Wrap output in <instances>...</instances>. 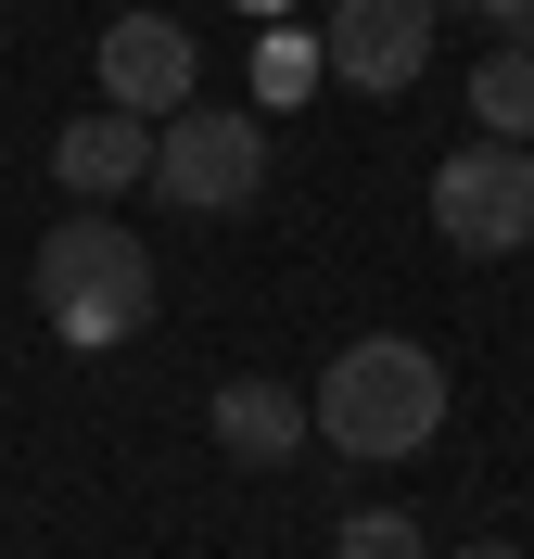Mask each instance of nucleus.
<instances>
[{
  "mask_svg": "<svg viewBox=\"0 0 534 559\" xmlns=\"http://www.w3.org/2000/svg\"><path fill=\"white\" fill-rule=\"evenodd\" d=\"M306 419H319V445H344V457H420L432 432H446V356L407 344V331H356L319 369Z\"/></svg>",
  "mask_w": 534,
  "mask_h": 559,
  "instance_id": "nucleus-1",
  "label": "nucleus"
},
{
  "mask_svg": "<svg viewBox=\"0 0 534 559\" xmlns=\"http://www.w3.org/2000/svg\"><path fill=\"white\" fill-rule=\"evenodd\" d=\"M26 293H38V318H51L76 356H115L128 331H153V293H166V280H153V242H141V229H115V216L90 204V216H64V229L38 242Z\"/></svg>",
  "mask_w": 534,
  "mask_h": 559,
  "instance_id": "nucleus-2",
  "label": "nucleus"
},
{
  "mask_svg": "<svg viewBox=\"0 0 534 559\" xmlns=\"http://www.w3.org/2000/svg\"><path fill=\"white\" fill-rule=\"evenodd\" d=\"M153 191L178 216H242L268 191V115H229V103H178L153 128Z\"/></svg>",
  "mask_w": 534,
  "mask_h": 559,
  "instance_id": "nucleus-3",
  "label": "nucleus"
},
{
  "mask_svg": "<svg viewBox=\"0 0 534 559\" xmlns=\"http://www.w3.org/2000/svg\"><path fill=\"white\" fill-rule=\"evenodd\" d=\"M432 229H446L471 267L522 254L534 242V140H459V153L432 166Z\"/></svg>",
  "mask_w": 534,
  "mask_h": 559,
  "instance_id": "nucleus-4",
  "label": "nucleus"
},
{
  "mask_svg": "<svg viewBox=\"0 0 534 559\" xmlns=\"http://www.w3.org/2000/svg\"><path fill=\"white\" fill-rule=\"evenodd\" d=\"M432 26H446V0H331L319 26V76L394 103V90H420L432 76Z\"/></svg>",
  "mask_w": 534,
  "mask_h": 559,
  "instance_id": "nucleus-5",
  "label": "nucleus"
},
{
  "mask_svg": "<svg viewBox=\"0 0 534 559\" xmlns=\"http://www.w3.org/2000/svg\"><path fill=\"white\" fill-rule=\"evenodd\" d=\"M103 103L153 115V128H166L178 103H204V51H191V26H166V13H115V26H103Z\"/></svg>",
  "mask_w": 534,
  "mask_h": 559,
  "instance_id": "nucleus-6",
  "label": "nucleus"
},
{
  "mask_svg": "<svg viewBox=\"0 0 534 559\" xmlns=\"http://www.w3.org/2000/svg\"><path fill=\"white\" fill-rule=\"evenodd\" d=\"M51 178H64L76 204H115V191H141V178H153V115L90 103L76 128H51Z\"/></svg>",
  "mask_w": 534,
  "mask_h": 559,
  "instance_id": "nucleus-7",
  "label": "nucleus"
},
{
  "mask_svg": "<svg viewBox=\"0 0 534 559\" xmlns=\"http://www.w3.org/2000/svg\"><path fill=\"white\" fill-rule=\"evenodd\" d=\"M204 432L242 457V471H281V457H306V445H319L306 394H293V382H254V369H229V382L204 394Z\"/></svg>",
  "mask_w": 534,
  "mask_h": 559,
  "instance_id": "nucleus-8",
  "label": "nucleus"
},
{
  "mask_svg": "<svg viewBox=\"0 0 534 559\" xmlns=\"http://www.w3.org/2000/svg\"><path fill=\"white\" fill-rule=\"evenodd\" d=\"M471 115H484V140H534V51L522 38H497L471 64Z\"/></svg>",
  "mask_w": 534,
  "mask_h": 559,
  "instance_id": "nucleus-9",
  "label": "nucleus"
},
{
  "mask_svg": "<svg viewBox=\"0 0 534 559\" xmlns=\"http://www.w3.org/2000/svg\"><path fill=\"white\" fill-rule=\"evenodd\" d=\"M331 559H432V547L407 509H356V522H331Z\"/></svg>",
  "mask_w": 534,
  "mask_h": 559,
  "instance_id": "nucleus-10",
  "label": "nucleus"
},
{
  "mask_svg": "<svg viewBox=\"0 0 534 559\" xmlns=\"http://www.w3.org/2000/svg\"><path fill=\"white\" fill-rule=\"evenodd\" d=\"M446 13H471V26H497V38H522V51H534V0H446Z\"/></svg>",
  "mask_w": 534,
  "mask_h": 559,
  "instance_id": "nucleus-11",
  "label": "nucleus"
},
{
  "mask_svg": "<svg viewBox=\"0 0 534 559\" xmlns=\"http://www.w3.org/2000/svg\"><path fill=\"white\" fill-rule=\"evenodd\" d=\"M471 559H534V547H471Z\"/></svg>",
  "mask_w": 534,
  "mask_h": 559,
  "instance_id": "nucleus-12",
  "label": "nucleus"
},
{
  "mask_svg": "<svg viewBox=\"0 0 534 559\" xmlns=\"http://www.w3.org/2000/svg\"><path fill=\"white\" fill-rule=\"evenodd\" d=\"M268 13H281V0H268Z\"/></svg>",
  "mask_w": 534,
  "mask_h": 559,
  "instance_id": "nucleus-13",
  "label": "nucleus"
},
{
  "mask_svg": "<svg viewBox=\"0 0 534 559\" xmlns=\"http://www.w3.org/2000/svg\"><path fill=\"white\" fill-rule=\"evenodd\" d=\"M0 13H13V0H0Z\"/></svg>",
  "mask_w": 534,
  "mask_h": 559,
  "instance_id": "nucleus-14",
  "label": "nucleus"
}]
</instances>
